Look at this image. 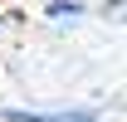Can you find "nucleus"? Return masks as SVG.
Returning a JSON list of instances; mask_svg holds the SVG:
<instances>
[{"label": "nucleus", "instance_id": "nucleus-2", "mask_svg": "<svg viewBox=\"0 0 127 122\" xmlns=\"http://www.w3.org/2000/svg\"><path fill=\"white\" fill-rule=\"evenodd\" d=\"M54 107H0V122H49Z\"/></svg>", "mask_w": 127, "mask_h": 122}, {"label": "nucleus", "instance_id": "nucleus-3", "mask_svg": "<svg viewBox=\"0 0 127 122\" xmlns=\"http://www.w3.org/2000/svg\"><path fill=\"white\" fill-rule=\"evenodd\" d=\"M49 122H103V112L88 107V103H78V107H54V117H49Z\"/></svg>", "mask_w": 127, "mask_h": 122}, {"label": "nucleus", "instance_id": "nucleus-1", "mask_svg": "<svg viewBox=\"0 0 127 122\" xmlns=\"http://www.w3.org/2000/svg\"><path fill=\"white\" fill-rule=\"evenodd\" d=\"M83 15H88L83 0H44V20L49 25H78Z\"/></svg>", "mask_w": 127, "mask_h": 122}, {"label": "nucleus", "instance_id": "nucleus-4", "mask_svg": "<svg viewBox=\"0 0 127 122\" xmlns=\"http://www.w3.org/2000/svg\"><path fill=\"white\" fill-rule=\"evenodd\" d=\"M103 15H112V20H117V15H122V0H103Z\"/></svg>", "mask_w": 127, "mask_h": 122}]
</instances>
